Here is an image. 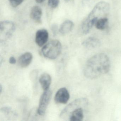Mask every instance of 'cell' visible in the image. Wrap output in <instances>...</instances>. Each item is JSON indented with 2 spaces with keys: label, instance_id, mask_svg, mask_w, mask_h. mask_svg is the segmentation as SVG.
Here are the masks:
<instances>
[{
  "label": "cell",
  "instance_id": "obj_12",
  "mask_svg": "<svg viewBox=\"0 0 121 121\" xmlns=\"http://www.w3.org/2000/svg\"><path fill=\"white\" fill-rule=\"evenodd\" d=\"M42 14V10L41 8L39 6H34L31 9L30 17L36 22L41 23Z\"/></svg>",
  "mask_w": 121,
  "mask_h": 121
},
{
  "label": "cell",
  "instance_id": "obj_3",
  "mask_svg": "<svg viewBox=\"0 0 121 121\" xmlns=\"http://www.w3.org/2000/svg\"><path fill=\"white\" fill-rule=\"evenodd\" d=\"M87 100L85 98H79L73 101L63 110L60 114L61 118H68L70 121H81L84 118L82 107L86 106Z\"/></svg>",
  "mask_w": 121,
  "mask_h": 121
},
{
  "label": "cell",
  "instance_id": "obj_6",
  "mask_svg": "<svg viewBox=\"0 0 121 121\" xmlns=\"http://www.w3.org/2000/svg\"><path fill=\"white\" fill-rule=\"evenodd\" d=\"M52 91L48 89L44 91L40 97L37 113L42 116L45 114L52 96Z\"/></svg>",
  "mask_w": 121,
  "mask_h": 121
},
{
  "label": "cell",
  "instance_id": "obj_18",
  "mask_svg": "<svg viewBox=\"0 0 121 121\" xmlns=\"http://www.w3.org/2000/svg\"><path fill=\"white\" fill-rule=\"evenodd\" d=\"M51 30L54 35H56L58 30V27L56 24H53L51 27Z\"/></svg>",
  "mask_w": 121,
  "mask_h": 121
},
{
  "label": "cell",
  "instance_id": "obj_17",
  "mask_svg": "<svg viewBox=\"0 0 121 121\" xmlns=\"http://www.w3.org/2000/svg\"><path fill=\"white\" fill-rule=\"evenodd\" d=\"M97 0H82V4L84 6H90Z\"/></svg>",
  "mask_w": 121,
  "mask_h": 121
},
{
  "label": "cell",
  "instance_id": "obj_15",
  "mask_svg": "<svg viewBox=\"0 0 121 121\" xmlns=\"http://www.w3.org/2000/svg\"><path fill=\"white\" fill-rule=\"evenodd\" d=\"M59 3V0H48V5L51 8L57 7Z\"/></svg>",
  "mask_w": 121,
  "mask_h": 121
},
{
  "label": "cell",
  "instance_id": "obj_19",
  "mask_svg": "<svg viewBox=\"0 0 121 121\" xmlns=\"http://www.w3.org/2000/svg\"><path fill=\"white\" fill-rule=\"evenodd\" d=\"M9 62L11 64H14L17 63V60L14 57L11 56L9 59Z\"/></svg>",
  "mask_w": 121,
  "mask_h": 121
},
{
  "label": "cell",
  "instance_id": "obj_9",
  "mask_svg": "<svg viewBox=\"0 0 121 121\" xmlns=\"http://www.w3.org/2000/svg\"><path fill=\"white\" fill-rule=\"evenodd\" d=\"M32 59V54L30 52H26L19 57L18 59V65L21 68H26L31 64Z\"/></svg>",
  "mask_w": 121,
  "mask_h": 121
},
{
  "label": "cell",
  "instance_id": "obj_16",
  "mask_svg": "<svg viewBox=\"0 0 121 121\" xmlns=\"http://www.w3.org/2000/svg\"><path fill=\"white\" fill-rule=\"evenodd\" d=\"M24 0H9L11 5L14 7H17L22 3Z\"/></svg>",
  "mask_w": 121,
  "mask_h": 121
},
{
  "label": "cell",
  "instance_id": "obj_1",
  "mask_svg": "<svg viewBox=\"0 0 121 121\" xmlns=\"http://www.w3.org/2000/svg\"><path fill=\"white\" fill-rule=\"evenodd\" d=\"M110 67L108 56L103 53L97 54L87 61L84 68V75L89 79H95L107 73Z\"/></svg>",
  "mask_w": 121,
  "mask_h": 121
},
{
  "label": "cell",
  "instance_id": "obj_7",
  "mask_svg": "<svg viewBox=\"0 0 121 121\" xmlns=\"http://www.w3.org/2000/svg\"><path fill=\"white\" fill-rule=\"evenodd\" d=\"M70 97L68 90L66 88L62 87L56 92L54 97V101L58 104H66L69 100Z\"/></svg>",
  "mask_w": 121,
  "mask_h": 121
},
{
  "label": "cell",
  "instance_id": "obj_20",
  "mask_svg": "<svg viewBox=\"0 0 121 121\" xmlns=\"http://www.w3.org/2000/svg\"><path fill=\"white\" fill-rule=\"evenodd\" d=\"M45 0H36V2L38 3H42Z\"/></svg>",
  "mask_w": 121,
  "mask_h": 121
},
{
  "label": "cell",
  "instance_id": "obj_4",
  "mask_svg": "<svg viewBox=\"0 0 121 121\" xmlns=\"http://www.w3.org/2000/svg\"><path fill=\"white\" fill-rule=\"evenodd\" d=\"M61 50L62 46L60 42L57 40H52L43 47L42 52L46 58L54 59L59 56Z\"/></svg>",
  "mask_w": 121,
  "mask_h": 121
},
{
  "label": "cell",
  "instance_id": "obj_2",
  "mask_svg": "<svg viewBox=\"0 0 121 121\" xmlns=\"http://www.w3.org/2000/svg\"><path fill=\"white\" fill-rule=\"evenodd\" d=\"M109 9V4L106 2L101 1L97 3L82 23L81 30L83 34H88L99 19L105 17Z\"/></svg>",
  "mask_w": 121,
  "mask_h": 121
},
{
  "label": "cell",
  "instance_id": "obj_10",
  "mask_svg": "<svg viewBox=\"0 0 121 121\" xmlns=\"http://www.w3.org/2000/svg\"><path fill=\"white\" fill-rule=\"evenodd\" d=\"M82 44L88 49H92L99 47L101 42L99 39L96 37H89L83 41Z\"/></svg>",
  "mask_w": 121,
  "mask_h": 121
},
{
  "label": "cell",
  "instance_id": "obj_8",
  "mask_svg": "<svg viewBox=\"0 0 121 121\" xmlns=\"http://www.w3.org/2000/svg\"><path fill=\"white\" fill-rule=\"evenodd\" d=\"M49 37L48 31L46 29L39 30L36 32L35 37L36 43L39 47H42L47 42Z\"/></svg>",
  "mask_w": 121,
  "mask_h": 121
},
{
  "label": "cell",
  "instance_id": "obj_14",
  "mask_svg": "<svg viewBox=\"0 0 121 121\" xmlns=\"http://www.w3.org/2000/svg\"><path fill=\"white\" fill-rule=\"evenodd\" d=\"M108 25V19L106 17L99 19L95 25L97 29L103 30L106 29Z\"/></svg>",
  "mask_w": 121,
  "mask_h": 121
},
{
  "label": "cell",
  "instance_id": "obj_21",
  "mask_svg": "<svg viewBox=\"0 0 121 121\" xmlns=\"http://www.w3.org/2000/svg\"><path fill=\"white\" fill-rule=\"evenodd\" d=\"M2 85H0V93H2Z\"/></svg>",
  "mask_w": 121,
  "mask_h": 121
},
{
  "label": "cell",
  "instance_id": "obj_22",
  "mask_svg": "<svg viewBox=\"0 0 121 121\" xmlns=\"http://www.w3.org/2000/svg\"><path fill=\"white\" fill-rule=\"evenodd\" d=\"M73 0H64V1L66 2H70V1H73Z\"/></svg>",
  "mask_w": 121,
  "mask_h": 121
},
{
  "label": "cell",
  "instance_id": "obj_13",
  "mask_svg": "<svg viewBox=\"0 0 121 121\" xmlns=\"http://www.w3.org/2000/svg\"><path fill=\"white\" fill-rule=\"evenodd\" d=\"M74 27V24L72 21L67 20L64 22L61 25L59 32L62 35H65L71 31Z\"/></svg>",
  "mask_w": 121,
  "mask_h": 121
},
{
  "label": "cell",
  "instance_id": "obj_11",
  "mask_svg": "<svg viewBox=\"0 0 121 121\" xmlns=\"http://www.w3.org/2000/svg\"><path fill=\"white\" fill-rule=\"evenodd\" d=\"M39 83L44 91L49 89L52 82V78L48 73H42L39 79Z\"/></svg>",
  "mask_w": 121,
  "mask_h": 121
},
{
  "label": "cell",
  "instance_id": "obj_5",
  "mask_svg": "<svg viewBox=\"0 0 121 121\" xmlns=\"http://www.w3.org/2000/svg\"><path fill=\"white\" fill-rule=\"evenodd\" d=\"M15 29V25L12 22L9 21H3L0 22V39L4 41L12 36Z\"/></svg>",
  "mask_w": 121,
  "mask_h": 121
}]
</instances>
